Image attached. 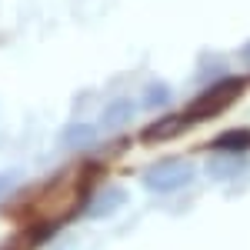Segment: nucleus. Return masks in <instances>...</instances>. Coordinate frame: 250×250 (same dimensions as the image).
<instances>
[{
  "label": "nucleus",
  "instance_id": "obj_7",
  "mask_svg": "<svg viewBox=\"0 0 250 250\" xmlns=\"http://www.w3.org/2000/svg\"><path fill=\"white\" fill-rule=\"evenodd\" d=\"M134 110L137 107L130 104V100H110V104L104 107L100 120H104V127H124V124H130Z\"/></svg>",
  "mask_w": 250,
  "mask_h": 250
},
{
  "label": "nucleus",
  "instance_id": "obj_8",
  "mask_svg": "<svg viewBox=\"0 0 250 250\" xmlns=\"http://www.w3.org/2000/svg\"><path fill=\"white\" fill-rule=\"evenodd\" d=\"M213 147H217V150H230V154H244L250 147V130H230V134L217 137Z\"/></svg>",
  "mask_w": 250,
  "mask_h": 250
},
{
  "label": "nucleus",
  "instance_id": "obj_6",
  "mask_svg": "<svg viewBox=\"0 0 250 250\" xmlns=\"http://www.w3.org/2000/svg\"><path fill=\"white\" fill-rule=\"evenodd\" d=\"M97 140V130L90 124H70L63 134H60V144L67 147V150H83V147H90Z\"/></svg>",
  "mask_w": 250,
  "mask_h": 250
},
{
  "label": "nucleus",
  "instance_id": "obj_4",
  "mask_svg": "<svg viewBox=\"0 0 250 250\" xmlns=\"http://www.w3.org/2000/svg\"><path fill=\"white\" fill-rule=\"evenodd\" d=\"M244 167H247V157H240V154H217L207 160V173L213 180H233Z\"/></svg>",
  "mask_w": 250,
  "mask_h": 250
},
{
  "label": "nucleus",
  "instance_id": "obj_9",
  "mask_svg": "<svg viewBox=\"0 0 250 250\" xmlns=\"http://www.w3.org/2000/svg\"><path fill=\"white\" fill-rule=\"evenodd\" d=\"M40 240H43V233L34 227V230H20V233H14V237H10V240H7V244H3L0 250H34Z\"/></svg>",
  "mask_w": 250,
  "mask_h": 250
},
{
  "label": "nucleus",
  "instance_id": "obj_12",
  "mask_svg": "<svg viewBox=\"0 0 250 250\" xmlns=\"http://www.w3.org/2000/svg\"><path fill=\"white\" fill-rule=\"evenodd\" d=\"M240 57H244V60H247V63H250V43H247V47H244V50H240Z\"/></svg>",
  "mask_w": 250,
  "mask_h": 250
},
{
  "label": "nucleus",
  "instance_id": "obj_5",
  "mask_svg": "<svg viewBox=\"0 0 250 250\" xmlns=\"http://www.w3.org/2000/svg\"><path fill=\"white\" fill-rule=\"evenodd\" d=\"M187 124H190V120H187L184 114H177V117H164V120H157L154 127H147V130H144V140H147V144H164V140L177 137L180 130H184V127H187Z\"/></svg>",
  "mask_w": 250,
  "mask_h": 250
},
{
  "label": "nucleus",
  "instance_id": "obj_2",
  "mask_svg": "<svg viewBox=\"0 0 250 250\" xmlns=\"http://www.w3.org/2000/svg\"><path fill=\"white\" fill-rule=\"evenodd\" d=\"M193 180V167L184 164V160H164V164H154L150 170L144 173V184L147 190H157V193H170V190H180Z\"/></svg>",
  "mask_w": 250,
  "mask_h": 250
},
{
  "label": "nucleus",
  "instance_id": "obj_1",
  "mask_svg": "<svg viewBox=\"0 0 250 250\" xmlns=\"http://www.w3.org/2000/svg\"><path fill=\"white\" fill-rule=\"evenodd\" d=\"M240 90H244V83H240L237 77L217 80L213 87H207V90L187 107V114H184V117H187L190 124H197V120H210V117H217L220 110H227L233 100L240 97Z\"/></svg>",
  "mask_w": 250,
  "mask_h": 250
},
{
  "label": "nucleus",
  "instance_id": "obj_10",
  "mask_svg": "<svg viewBox=\"0 0 250 250\" xmlns=\"http://www.w3.org/2000/svg\"><path fill=\"white\" fill-rule=\"evenodd\" d=\"M167 100H170V87H167V83H150V87L144 90V107H147V110L164 107Z\"/></svg>",
  "mask_w": 250,
  "mask_h": 250
},
{
  "label": "nucleus",
  "instance_id": "obj_11",
  "mask_svg": "<svg viewBox=\"0 0 250 250\" xmlns=\"http://www.w3.org/2000/svg\"><path fill=\"white\" fill-rule=\"evenodd\" d=\"M17 180H20V173H17V170H7V173H0V197L14 190V184H17Z\"/></svg>",
  "mask_w": 250,
  "mask_h": 250
},
{
  "label": "nucleus",
  "instance_id": "obj_3",
  "mask_svg": "<svg viewBox=\"0 0 250 250\" xmlns=\"http://www.w3.org/2000/svg\"><path fill=\"white\" fill-rule=\"evenodd\" d=\"M124 204H127V190H124V187H104V190H100L94 200L87 204L83 217H90V220H100V217H110V213H117L120 207H124Z\"/></svg>",
  "mask_w": 250,
  "mask_h": 250
}]
</instances>
